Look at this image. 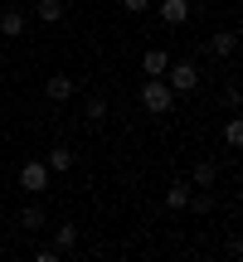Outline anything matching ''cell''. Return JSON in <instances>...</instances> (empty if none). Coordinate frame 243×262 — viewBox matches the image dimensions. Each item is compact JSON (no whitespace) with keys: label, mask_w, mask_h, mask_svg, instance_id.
<instances>
[{"label":"cell","mask_w":243,"mask_h":262,"mask_svg":"<svg viewBox=\"0 0 243 262\" xmlns=\"http://www.w3.org/2000/svg\"><path fill=\"white\" fill-rule=\"evenodd\" d=\"M141 107H146L151 117H166L170 107H175V88H170L166 78H146V83H141Z\"/></svg>","instance_id":"cell-1"},{"label":"cell","mask_w":243,"mask_h":262,"mask_svg":"<svg viewBox=\"0 0 243 262\" xmlns=\"http://www.w3.org/2000/svg\"><path fill=\"white\" fill-rule=\"evenodd\" d=\"M49 180H54V170H49V160H29L25 170H19V189L25 194H44Z\"/></svg>","instance_id":"cell-2"},{"label":"cell","mask_w":243,"mask_h":262,"mask_svg":"<svg viewBox=\"0 0 243 262\" xmlns=\"http://www.w3.org/2000/svg\"><path fill=\"white\" fill-rule=\"evenodd\" d=\"M166 83L175 88V93H195V88H199V73H195V63H170L166 68Z\"/></svg>","instance_id":"cell-3"},{"label":"cell","mask_w":243,"mask_h":262,"mask_svg":"<svg viewBox=\"0 0 243 262\" xmlns=\"http://www.w3.org/2000/svg\"><path fill=\"white\" fill-rule=\"evenodd\" d=\"M190 10H195V0H156V15L166 19V25H185Z\"/></svg>","instance_id":"cell-4"},{"label":"cell","mask_w":243,"mask_h":262,"mask_svg":"<svg viewBox=\"0 0 243 262\" xmlns=\"http://www.w3.org/2000/svg\"><path fill=\"white\" fill-rule=\"evenodd\" d=\"M141 68H146V78H166L170 54H166V49H146V54H141Z\"/></svg>","instance_id":"cell-5"},{"label":"cell","mask_w":243,"mask_h":262,"mask_svg":"<svg viewBox=\"0 0 243 262\" xmlns=\"http://www.w3.org/2000/svg\"><path fill=\"white\" fill-rule=\"evenodd\" d=\"M44 93H49V102H68V97H73V78H68V73H54L44 83Z\"/></svg>","instance_id":"cell-6"},{"label":"cell","mask_w":243,"mask_h":262,"mask_svg":"<svg viewBox=\"0 0 243 262\" xmlns=\"http://www.w3.org/2000/svg\"><path fill=\"white\" fill-rule=\"evenodd\" d=\"M49 170H54V175H68V170H73L78 165V156H73V150H68V146H54V150H49Z\"/></svg>","instance_id":"cell-7"},{"label":"cell","mask_w":243,"mask_h":262,"mask_svg":"<svg viewBox=\"0 0 243 262\" xmlns=\"http://www.w3.org/2000/svg\"><path fill=\"white\" fill-rule=\"evenodd\" d=\"M234 44H238V34H229V29H219V34H209V54H214V58H229V54H234Z\"/></svg>","instance_id":"cell-8"},{"label":"cell","mask_w":243,"mask_h":262,"mask_svg":"<svg viewBox=\"0 0 243 262\" xmlns=\"http://www.w3.org/2000/svg\"><path fill=\"white\" fill-rule=\"evenodd\" d=\"M0 34L19 39V34H25V15H19V10H0Z\"/></svg>","instance_id":"cell-9"},{"label":"cell","mask_w":243,"mask_h":262,"mask_svg":"<svg viewBox=\"0 0 243 262\" xmlns=\"http://www.w3.org/2000/svg\"><path fill=\"white\" fill-rule=\"evenodd\" d=\"M54 248H58V253H78V228L73 224H58L54 228Z\"/></svg>","instance_id":"cell-10"},{"label":"cell","mask_w":243,"mask_h":262,"mask_svg":"<svg viewBox=\"0 0 243 262\" xmlns=\"http://www.w3.org/2000/svg\"><path fill=\"white\" fill-rule=\"evenodd\" d=\"M190 194H195L190 185H170V189H166V209H175V214H185V209H190Z\"/></svg>","instance_id":"cell-11"},{"label":"cell","mask_w":243,"mask_h":262,"mask_svg":"<svg viewBox=\"0 0 243 262\" xmlns=\"http://www.w3.org/2000/svg\"><path fill=\"white\" fill-rule=\"evenodd\" d=\"M19 228L39 233V228H44V204H25V209H19Z\"/></svg>","instance_id":"cell-12"},{"label":"cell","mask_w":243,"mask_h":262,"mask_svg":"<svg viewBox=\"0 0 243 262\" xmlns=\"http://www.w3.org/2000/svg\"><path fill=\"white\" fill-rule=\"evenodd\" d=\"M214 180H219V165H214V160H195V185L199 189H214Z\"/></svg>","instance_id":"cell-13"},{"label":"cell","mask_w":243,"mask_h":262,"mask_svg":"<svg viewBox=\"0 0 243 262\" xmlns=\"http://www.w3.org/2000/svg\"><path fill=\"white\" fill-rule=\"evenodd\" d=\"M34 15L44 19V25H58V19H64V0H39Z\"/></svg>","instance_id":"cell-14"},{"label":"cell","mask_w":243,"mask_h":262,"mask_svg":"<svg viewBox=\"0 0 243 262\" xmlns=\"http://www.w3.org/2000/svg\"><path fill=\"white\" fill-rule=\"evenodd\" d=\"M83 117H88V122L97 126V122L107 117V97H103V93H93V97H88V107H83Z\"/></svg>","instance_id":"cell-15"},{"label":"cell","mask_w":243,"mask_h":262,"mask_svg":"<svg viewBox=\"0 0 243 262\" xmlns=\"http://www.w3.org/2000/svg\"><path fill=\"white\" fill-rule=\"evenodd\" d=\"M224 141L234 150H243V117H229V122H224Z\"/></svg>","instance_id":"cell-16"},{"label":"cell","mask_w":243,"mask_h":262,"mask_svg":"<svg viewBox=\"0 0 243 262\" xmlns=\"http://www.w3.org/2000/svg\"><path fill=\"white\" fill-rule=\"evenodd\" d=\"M190 209H195V214H209V209H214V199H209V194H190Z\"/></svg>","instance_id":"cell-17"},{"label":"cell","mask_w":243,"mask_h":262,"mask_svg":"<svg viewBox=\"0 0 243 262\" xmlns=\"http://www.w3.org/2000/svg\"><path fill=\"white\" fill-rule=\"evenodd\" d=\"M34 257H39V262H58V257H64V253H58V248H54V243H44V248H34Z\"/></svg>","instance_id":"cell-18"},{"label":"cell","mask_w":243,"mask_h":262,"mask_svg":"<svg viewBox=\"0 0 243 262\" xmlns=\"http://www.w3.org/2000/svg\"><path fill=\"white\" fill-rule=\"evenodd\" d=\"M121 10H127V15H146L151 0H121Z\"/></svg>","instance_id":"cell-19"},{"label":"cell","mask_w":243,"mask_h":262,"mask_svg":"<svg viewBox=\"0 0 243 262\" xmlns=\"http://www.w3.org/2000/svg\"><path fill=\"white\" fill-rule=\"evenodd\" d=\"M224 253H229V257H243V238H229V243H224Z\"/></svg>","instance_id":"cell-20"},{"label":"cell","mask_w":243,"mask_h":262,"mask_svg":"<svg viewBox=\"0 0 243 262\" xmlns=\"http://www.w3.org/2000/svg\"><path fill=\"white\" fill-rule=\"evenodd\" d=\"M238 44H243V29H238Z\"/></svg>","instance_id":"cell-21"}]
</instances>
